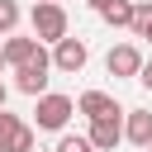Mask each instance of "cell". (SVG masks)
Masks as SVG:
<instances>
[{
    "instance_id": "obj_1",
    "label": "cell",
    "mask_w": 152,
    "mask_h": 152,
    "mask_svg": "<svg viewBox=\"0 0 152 152\" xmlns=\"http://www.w3.org/2000/svg\"><path fill=\"white\" fill-rule=\"evenodd\" d=\"M28 24H33V38L38 43H62V38H71L66 33V10L57 5V0H38L33 5V14H28Z\"/></svg>"
},
{
    "instance_id": "obj_2",
    "label": "cell",
    "mask_w": 152,
    "mask_h": 152,
    "mask_svg": "<svg viewBox=\"0 0 152 152\" xmlns=\"http://www.w3.org/2000/svg\"><path fill=\"white\" fill-rule=\"evenodd\" d=\"M71 114H76V100H71V95H52V90H48V95L38 100V109H33V124H38L43 133H62Z\"/></svg>"
},
{
    "instance_id": "obj_3",
    "label": "cell",
    "mask_w": 152,
    "mask_h": 152,
    "mask_svg": "<svg viewBox=\"0 0 152 152\" xmlns=\"http://www.w3.org/2000/svg\"><path fill=\"white\" fill-rule=\"evenodd\" d=\"M48 71H52V57L43 52L38 62H28V66H19V71H14V90H24V95L43 100V95H48Z\"/></svg>"
},
{
    "instance_id": "obj_4",
    "label": "cell",
    "mask_w": 152,
    "mask_h": 152,
    "mask_svg": "<svg viewBox=\"0 0 152 152\" xmlns=\"http://www.w3.org/2000/svg\"><path fill=\"white\" fill-rule=\"evenodd\" d=\"M86 62H90V48H86L81 38H62V43L52 48V66H57V71H71V76H76Z\"/></svg>"
},
{
    "instance_id": "obj_5",
    "label": "cell",
    "mask_w": 152,
    "mask_h": 152,
    "mask_svg": "<svg viewBox=\"0 0 152 152\" xmlns=\"http://www.w3.org/2000/svg\"><path fill=\"white\" fill-rule=\"evenodd\" d=\"M142 52L133 48V43H119V48H109V57H104V66H109V76H142Z\"/></svg>"
},
{
    "instance_id": "obj_6",
    "label": "cell",
    "mask_w": 152,
    "mask_h": 152,
    "mask_svg": "<svg viewBox=\"0 0 152 152\" xmlns=\"http://www.w3.org/2000/svg\"><path fill=\"white\" fill-rule=\"evenodd\" d=\"M86 138L95 142V152H114V147L124 142V114H109V119H95Z\"/></svg>"
},
{
    "instance_id": "obj_7",
    "label": "cell",
    "mask_w": 152,
    "mask_h": 152,
    "mask_svg": "<svg viewBox=\"0 0 152 152\" xmlns=\"http://www.w3.org/2000/svg\"><path fill=\"white\" fill-rule=\"evenodd\" d=\"M43 57V43L38 38H19V33H10L5 38V62L19 71V66H28V62H38Z\"/></svg>"
},
{
    "instance_id": "obj_8",
    "label": "cell",
    "mask_w": 152,
    "mask_h": 152,
    "mask_svg": "<svg viewBox=\"0 0 152 152\" xmlns=\"http://www.w3.org/2000/svg\"><path fill=\"white\" fill-rule=\"evenodd\" d=\"M76 114H86V119L95 124V119H109V114H124V109L114 104V95H104V90H86V95L76 100Z\"/></svg>"
},
{
    "instance_id": "obj_9",
    "label": "cell",
    "mask_w": 152,
    "mask_h": 152,
    "mask_svg": "<svg viewBox=\"0 0 152 152\" xmlns=\"http://www.w3.org/2000/svg\"><path fill=\"white\" fill-rule=\"evenodd\" d=\"M124 138L133 147H152V109H128L124 114Z\"/></svg>"
},
{
    "instance_id": "obj_10",
    "label": "cell",
    "mask_w": 152,
    "mask_h": 152,
    "mask_svg": "<svg viewBox=\"0 0 152 152\" xmlns=\"http://www.w3.org/2000/svg\"><path fill=\"white\" fill-rule=\"evenodd\" d=\"M100 19L109 28H133V0H114L109 10H100Z\"/></svg>"
},
{
    "instance_id": "obj_11",
    "label": "cell",
    "mask_w": 152,
    "mask_h": 152,
    "mask_svg": "<svg viewBox=\"0 0 152 152\" xmlns=\"http://www.w3.org/2000/svg\"><path fill=\"white\" fill-rule=\"evenodd\" d=\"M19 114H5L0 109V152H14V138H19Z\"/></svg>"
},
{
    "instance_id": "obj_12",
    "label": "cell",
    "mask_w": 152,
    "mask_h": 152,
    "mask_svg": "<svg viewBox=\"0 0 152 152\" xmlns=\"http://www.w3.org/2000/svg\"><path fill=\"white\" fill-rule=\"evenodd\" d=\"M147 28H152V0H138L133 5V33L147 38Z\"/></svg>"
},
{
    "instance_id": "obj_13",
    "label": "cell",
    "mask_w": 152,
    "mask_h": 152,
    "mask_svg": "<svg viewBox=\"0 0 152 152\" xmlns=\"http://www.w3.org/2000/svg\"><path fill=\"white\" fill-rule=\"evenodd\" d=\"M14 28H19V5H14V0H0V33L10 38Z\"/></svg>"
},
{
    "instance_id": "obj_14",
    "label": "cell",
    "mask_w": 152,
    "mask_h": 152,
    "mask_svg": "<svg viewBox=\"0 0 152 152\" xmlns=\"http://www.w3.org/2000/svg\"><path fill=\"white\" fill-rule=\"evenodd\" d=\"M57 152H95V142L81 138V133H62L57 138Z\"/></svg>"
},
{
    "instance_id": "obj_15",
    "label": "cell",
    "mask_w": 152,
    "mask_h": 152,
    "mask_svg": "<svg viewBox=\"0 0 152 152\" xmlns=\"http://www.w3.org/2000/svg\"><path fill=\"white\" fill-rule=\"evenodd\" d=\"M33 142H38V138H33V128L24 124V128H19V138H14V152H33Z\"/></svg>"
},
{
    "instance_id": "obj_16",
    "label": "cell",
    "mask_w": 152,
    "mask_h": 152,
    "mask_svg": "<svg viewBox=\"0 0 152 152\" xmlns=\"http://www.w3.org/2000/svg\"><path fill=\"white\" fill-rule=\"evenodd\" d=\"M138 81H142V86H147V90H152V57H147V62H142V76H138Z\"/></svg>"
},
{
    "instance_id": "obj_17",
    "label": "cell",
    "mask_w": 152,
    "mask_h": 152,
    "mask_svg": "<svg viewBox=\"0 0 152 152\" xmlns=\"http://www.w3.org/2000/svg\"><path fill=\"white\" fill-rule=\"evenodd\" d=\"M86 5H90V10H95V14H100V10H109V5H114V0H86Z\"/></svg>"
},
{
    "instance_id": "obj_18",
    "label": "cell",
    "mask_w": 152,
    "mask_h": 152,
    "mask_svg": "<svg viewBox=\"0 0 152 152\" xmlns=\"http://www.w3.org/2000/svg\"><path fill=\"white\" fill-rule=\"evenodd\" d=\"M5 100H10V90H5V81H0V109H5Z\"/></svg>"
},
{
    "instance_id": "obj_19",
    "label": "cell",
    "mask_w": 152,
    "mask_h": 152,
    "mask_svg": "<svg viewBox=\"0 0 152 152\" xmlns=\"http://www.w3.org/2000/svg\"><path fill=\"white\" fill-rule=\"evenodd\" d=\"M5 66H10V62H5V43H0V71H5Z\"/></svg>"
},
{
    "instance_id": "obj_20",
    "label": "cell",
    "mask_w": 152,
    "mask_h": 152,
    "mask_svg": "<svg viewBox=\"0 0 152 152\" xmlns=\"http://www.w3.org/2000/svg\"><path fill=\"white\" fill-rule=\"evenodd\" d=\"M147 43H152V28H147Z\"/></svg>"
},
{
    "instance_id": "obj_21",
    "label": "cell",
    "mask_w": 152,
    "mask_h": 152,
    "mask_svg": "<svg viewBox=\"0 0 152 152\" xmlns=\"http://www.w3.org/2000/svg\"><path fill=\"white\" fill-rule=\"evenodd\" d=\"M142 152H152V147H142Z\"/></svg>"
}]
</instances>
